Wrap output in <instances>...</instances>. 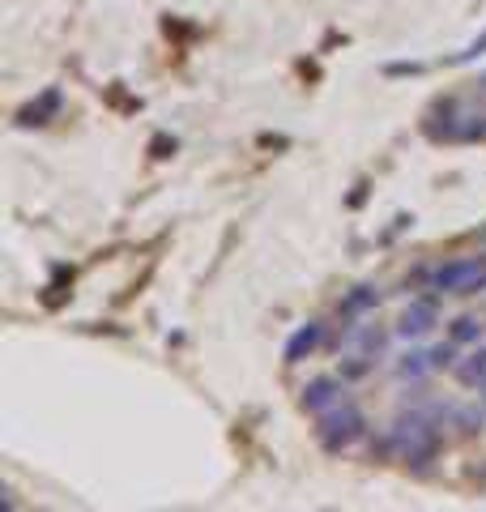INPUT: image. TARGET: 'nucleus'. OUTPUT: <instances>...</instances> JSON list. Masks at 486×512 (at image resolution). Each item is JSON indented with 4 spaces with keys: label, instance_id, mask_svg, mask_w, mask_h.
Here are the masks:
<instances>
[{
    "label": "nucleus",
    "instance_id": "39448f33",
    "mask_svg": "<svg viewBox=\"0 0 486 512\" xmlns=\"http://www.w3.org/2000/svg\"><path fill=\"white\" fill-rule=\"evenodd\" d=\"M337 402H342V384H337L333 376H316L303 389V410L307 414H324V410H333Z\"/></svg>",
    "mask_w": 486,
    "mask_h": 512
},
{
    "label": "nucleus",
    "instance_id": "f257e3e1",
    "mask_svg": "<svg viewBox=\"0 0 486 512\" xmlns=\"http://www.w3.org/2000/svg\"><path fill=\"white\" fill-rule=\"evenodd\" d=\"M363 427H367V419L359 406L337 402L333 410H324V419H320V444L329 448V453H342V448H350L363 436Z\"/></svg>",
    "mask_w": 486,
    "mask_h": 512
},
{
    "label": "nucleus",
    "instance_id": "9b49d317",
    "mask_svg": "<svg viewBox=\"0 0 486 512\" xmlns=\"http://www.w3.org/2000/svg\"><path fill=\"white\" fill-rule=\"evenodd\" d=\"M482 338V325L474 316H457L452 320V342H478Z\"/></svg>",
    "mask_w": 486,
    "mask_h": 512
},
{
    "label": "nucleus",
    "instance_id": "20e7f679",
    "mask_svg": "<svg viewBox=\"0 0 486 512\" xmlns=\"http://www.w3.org/2000/svg\"><path fill=\"white\" fill-rule=\"evenodd\" d=\"M435 320H440V308H435V299H431V295L410 299V303H405V312H401L397 333H401V338H423V333L435 329Z\"/></svg>",
    "mask_w": 486,
    "mask_h": 512
},
{
    "label": "nucleus",
    "instance_id": "ddd939ff",
    "mask_svg": "<svg viewBox=\"0 0 486 512\" xmlns=\"http://www.w3.org/2000/svg\"><path fill=\"white\" fill-rule=\"evenodd\" d=\"M457 419H461V431H478L482 427V414H474V410H461Z\"/></svg>",
    "mask_w": 486,
    "mask_h": 512
},
{
    "label": "nucleus",
    "instance_id": "7ed1b4c3",
    "mask_svg": "<svg viewBox=\"0 0 486 512\" xmlns=\"http://www.w3.org/2000/svg\"><path fill=\"white\" fill-rule=\"evenodd\" d=\"M397 448H401V457L405 461H414V466H423V461H431L435 457V427L427 423V419H414L410 423H397Z\"/></svg>",
    "mask_w": 486,
    "mask_h": 512
},
{
    "label": "nucleus",
    "instance_id": "4468645a",
    "mask_svg": "<svg viewBox=\"0 0 486 512\" xmlns=\"http://www.w3.org/2000/svg\"><path fill=\"white\" fill-rule=\"evenodd\" d=\"M478 52H486V35H482V39H478V43H474V47H469V52H461V56H457V60H474V56H478Z\"/></svg>",
    "mask_w": 486,
    "mask_h": 512
},
{
    "label": "nucleus",
    "instance_id": "9d476101",
    "mask_svg": "<svg viewBox=\"0 0 486 512\" xmlns=\"http://www.w3.org/2000/svg\"><path fill=\"white\" fill-rule=\"evenodd\" d=\"M367 308H376V286H359L346 303H342V312L346 316H359V312H367Z\"/></svg>",
    "mask_w": 486,
    "mask_h": 512
},
{
    "label": "nucleus",
    "instance_id": "0eeeda50",
    "mask_svg": "<svg viewBox=\"0 0 486 512\" xmlns=\"http://www.w3.org/2000/svg\"><path fill=\"white\" fill-rule=\"evenodd\" d=\"M56 111H60V90H47L39 103H30V107L22 111L18 120H22V124H47V120L56 116Z\"/></svg>",
    "mask_w": 486,
    "mask_h": 512
},
{
    "label": "nucleus",
    "instance_id": "1a4fd4ad",
    "mask_svg": "<svg viewBox=\"0 0 486 512\" xmlns=\"http://www.w3.org/2000/svg\"><path fill=\"white\" fill-rule=\"evenodd\" d=\"M457 376H461V384H482L486 380V346H478L474 355L457 367Z\"/></svg>",
    "mask_w": 486,
    "mask_h": 512
},
{
    "label": "nucleus",
    "instance_id": "f8f14e48",
    "mask_svg": "<svg viewBox=\"0 0 486 512\" xmlns=\"http://www.w3.org/2000/svg\"><path fill=\"white\" fill-rule=\"evenodd\" d=\"M431 367L440 372V367H452V346H435L431 350Z\"/></svg>",
    "mask_w": 486,
    "mask_h": 512
},
{
    "label": "nucleus",
    "instance_id": "423d86ee",
    "mask_svg": "<svg viewBox=\"0 0 486 512\" xmlns=\"http://www.w3.org/2000/svg\"><path fill=\"white\" fill-rule=\"evenodd\" d=\"M320 338H324V329L316 325V320H312V325H303V329H295V338L286 342V363H303L320 346Z\"/></svg>",
    "mask_w": 486,
    "mask_h": 512
},
{
    "label": "nucleus",
    "instance_id": "f03ea898",
    "mask_svg": "<svg viewBox=\"0 0 486 512\" xmlns=\"http://www.w3.org/2000/svg\"><path fill=\"white\" fill-rule=\"evenodd\" d=\"M486 286V261L478 256H465V261H448L435 269V291L448 295H478Z\"/></svg>",
    "mask_w": 486,
    "mask_h": 512
},
{
    "label": "nucleus",
    "instance_id": "6e6552de",
    "mask_svg": "<svg viewBox=\"0 0 486 512\" xmlns=\"http://www.w3.org/2000/svg\"><path fill=\"white\" fill-rule=\"evenodd\" d=\"M423 372H435V367H431V350H410V355L397 363V376H405V380H418Z\"/></svg>",
    "mask_w": 486,
    "mask_h": 512
},
{
    "label": "nucleus",
    "instance_id": "2eb2a0df",
    "mask_svg": "<svg viewBox=\"0 0 486 512\" xmlns=\"http://www.w3.org/2000/svg\"><path fill=\"white\" fill-rule=\"evenodd\" d=\"M482 402H486V380H482Z\"/></svg>",
    "mask_w": 486,
    "mask_h": 512
}]
</instances>
